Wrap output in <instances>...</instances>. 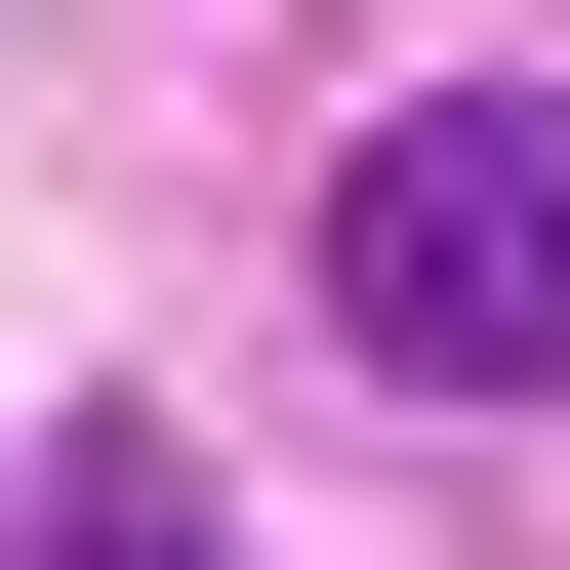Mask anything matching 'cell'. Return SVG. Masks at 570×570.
<instances>
[{
  "instance_id": "obj_1",
  "label": "cell",
  "mask_w": 570,
  "mask_h": 570,
  "mask_svg": "<svg viewBox=\"0 0 570 570\" xmlns=\"http://www.w3.org/2000/svg\"><path fill=\"white\" fill-rule=\"evenodd\" d=\"M326 326L407 407H570V82H407L326 164Z\"/></svg>"
},
{
  "instance_id": "obj_2",
  "label": "cell",
  "mask_w": 570,
  "mask_h": 570,
  "mask_svg": "<svg viewBox=\"0 0 570 570\" xmlns=\"http://www.w3.org/2000/svg\"><path fill=\"white\" fill-rule=\"evenodd\" d=\"M41 570H204V489H164V449H82V489H41Z\"/></svg>"
}]
</instances>
